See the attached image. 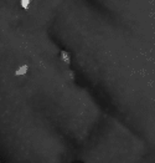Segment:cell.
<instances>
[{"label":"cell","instance_id":"6da1fadb","mask_svg":"<svg viewBox=\"0 0 155 163\" xmlns=\"http://www.w3.org/2000/svg\"><path fill=\"white\" fill-rule=\"evenodd\" d=\"M27 70H29L27 65H23V66H20L16 71H15V75H16V76H23V75H25V73L27 72Z\"/></svg>","mask_w":155,"mask_h":163},{"label":"cell","instance_id":"7a4b0ae2","mask_svg":"<svg viewBox=\"0 0 155 163\" xmlns=\"http://www.w3.org/2000/svg\"><path fill=\"white\" fill-rule=\"evenodd\" d=\"M61 59L63 60L66 64H70V62H71V61H70V55L67 54L66 51H61Z\"/></svg>","mask_w":155,"mask_h":163},{"label":"cell","instance_id":"3957f363","mask_svg":"<svg viewBox=\"0 0 155 163\" xmlns=\"http://www.w3.org/2000/svg\"><path fill=\"white\" fill-rule=\"evenodd\" d=\"M21 6L24 8V9H29V5H30V3H31V0H21Z\"/></svg>","mask_w":155,"mask_h":163}]
</instances>
